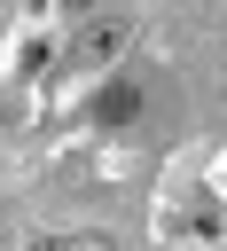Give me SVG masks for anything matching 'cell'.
Instances as JSON below:
<instances>
[{
	"label": "cell",
	"mask_w": 227,
	"mask_h": 251,
	"mask_svg": "<svg viewBox=\"0 0 227 251\" xmlns=\"http://www.w3.org/2000/svg\"><path fill=\"white\" fill-rule=\"evenodd\" d=\"M23 251H117L110 235H39V243H23Z\"/></svg>",
	"instance_id": "obj_4"
},
{
	"label": "cell",
	"mask_w": 227,
	"mask_h": 251,
	"mask_svg": "<svg viewBox=\"0 0 227 251\" xmlns=\"http://www.w3.org/2000/svg\"><path fill=\"white\" fill-rule=\"evenodd\" d=\"M63 8H78V16H94V8H102V0H63Z\"/></svg>",
	"instance_id": "obj_5"
},
{
	"label": "cell",
	"mask_w": 227,
	"mask_h": 251,
	"mask_svg": "<svg viewBox=\"0 0 227 251\" xmlns=\"http://www.w3.org/2000/svg\"><path fill=\"white\" fill-rule=\"evenodd\" d=\"M180 227H188V235H219V227H227V212H219L211 196H196V204L180 212Z\"/></svg>",
	"instance_id": "obj_2"
},
{
	"label": "cell",
	"mask_w": 227,
	"mask_h": 251,
	"mask_svg": "<svg viewBox=\"0 0 227 251\" xmlns=\"http://www.w3.org/2000/svg\"><path fill=\"white\" fill-rule=\"evenodd\" d=\"M133 110H141V94H133V86H110V94H102V110H94V118H102V126H125V118H133Z\"/></svg>",
	"instance_id": "obj_3"
},
{
	"label": "cell",
	"mask_w": 227,
	"mask_h": 251,
	"mask_svg": "<svg viewBox=\"0 0 227 251\" xmlns=\"http://www.w3.org/2000/svg\"><path fill=\"white\" fill-rule=\"evenodd\" d=\"M125 47H133V24H125V16H86L78 39H70V63H78V71H110Z\"/></svg>",
	"instance_id": "obj_1"
}]
</instances>
